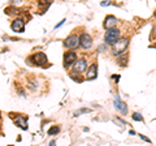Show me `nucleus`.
I'll return each instance as SVG.
<instances>
[{
  "mask_svg": "<svg viewBox=\"0 0 156 146\" xmlns=\"http://www.w3.org/2000/svg\"><path fill=\"white\" fill-rule=\"evenodd\" d=\"M47 61H48L47 56H46V53H43V52L33 53V55L27 59V63L30 65H43V64H46Z\"/></svg>",
  "mask_w": 156,
  "mask_h": 146,
  "instance_id": "1",
  "label": "nucleus"
},
{
  "mask_svg": "<svg viewBox=\"0 0 156 146\" xmlns=\"http://www.w3.org/2000/svg\"><path fill=\"white\" fill-rule=\"evenodd\" d=\"M120 37V30L119 29H109L105 34V43L107 45H115V43L119 41Z\"/></svg>",
  "mask_w": 156,
  "mask_h": 146,
  "instance_id": "2",
  "label": "nucleus"
},
{
  "mask_svg": "<svg viewBox=\"0 0 156 146\" xmlns=\"http://www.w3.org/2000/svg\"><path fill=\"white\" fill-rule=\"evenodd\" d=\"M115 52H116V55H121L126 48H128V46H129V39L128 38H121L120 41H117L116 43H115Z\"/></svg>",
  "mask_w": 156,
  "mask_h": 146,
  "instance_id": "3",
  "label": "nucleus"
},
{
  "mask_svg": "<svg viewBox=\"0 0 156 146\" xmlns=\"http://www.w3.org/2000/svg\"><path fill=\"white\" fill-rule=\"evenodd\" d=\"M77 61V53L73 51H68L64 53V67L69 68L72 65H74V63Z\"/></svg>",
  "mask_w": 156,
  "mask_h": 146,
  "instance_id": "4",
  "label": "nucleus"
},
{
  "mask_svg": "<svg viewBox=\"0 0 156 146\" xmlns=\"http://www.w3.org/2000/svg\"><path fill=\"white\" fill-rule=\"evenodd\" d=\"M64 46L66 48H70V50H74L80 46V37L78 35H70L64 41Z\"/></svg>",
  "mask_w": 156,
  "mask_h": 146,
  "instance_id": "5",
  "label": "nucleus"
},
{
  "mask_svg": "<svg viewBox=\"0 0 156 146\" xmlns=\"http://www.w3.org/2000/svg\"><path fill=\"white\" fill-rule=\"evenodd\" d=\"M91 45H92V38L87 33H83L80 37V46L82 48H85V50H87V48L91 47Z\"/></svg>",
  "mask_w": 156,
  "mask_h": 146,
  "instance_id": "6",
  "label": "nucleus"
},
{
  "mask_svg": "<svg viewBox=\"0 0 156 146\" xmlns=\"http://www.w3.org/2000/svg\"><path fill=\"white\" fill-rule=\"evenodd\" d=\"M12 30L16 31V33H22L23 30H25V21L22 20V18H16L13 22H12Z\"/></svg>",
  "mask_w": 156,
  "mask_h": 146,
  "instance_id": "7",
  "label": "nucleus"
},
{
  "mask_svg": "<svg viewBox=\"0 0 156 146\" xmlns=\"http://www.w3.org/2000/svg\"><path fill=\"white\" fill-rule=\"evenodd\" d=\"M87 68V61L86 59H78L74 65H73V72L74 73H82Z\"/></svg>",
  "mask_w": 156,
  "mask_h": 146,
  "instance_id": "8",
  "label": "nucleus"
},
{
  "mask_svg": "<svg viewBox=\"0 0 156 146\" xmlns=\"http://www.w3.org/2000/svg\"><path fill=\"white\" fill-rule=\"evenodd\" d=\"M14 123L17 124V126H20V128L23 129V130L27 129V119L25 118V116L16 115V118H14Z\"/></svg>",
  "mask_w": 156,
  "mask_h": 146,
  "instance_id": "9",
  "label": "nucleus"
},
{
  "mask_svg": "<svg viewBox=\"0 0 156 146\" xmlns=\"http://www.w3.org/2000/svg\"><path fill=\"white\" fill-rule=\"evenodd\" d=\"M96 76H98V65L92 64L89 67V69L86 72V78L87 80H95Z\"/></svg>",
  "mask_w": 156,
  "mask_h": 146,
  "instance_id": "10",
  "label": "nucleus"
},
{
  "mask_svg": "<svg viewBox=\"0 0 156 146\" xmlns=\"http://www.w3.org/2000/svg\"><path fill=\"white\" fill-rule=\"evenodd\" d=\"M115 104H116V108L119 110L121 114H126V112H128V106H126L124 102H121V100H120V97H119V95L116 97Z\"/></svg>",
  "mask_w": 156,
  "mask_h": 146,
  "instance_id": "11",
  "label": "nucleus"
},
{
  "mask_svg": "<svg viewBox=\"0 0 156 146\" xmlns=\"http://www.w3.org/2000/svg\"><path fill=\"white\" fill-rule=\"evenodd\" d=\"M117 24V18L115 16H107L105 17V21H104V27L105 29H113L115 25Z\"/></svg>",
  "mask_w": 156,
  "mask_h": 146,
  "instance_id": "12",
  "label": "nucleus"
},
{
  "mask_svg": "<svg viewBox=\"0 0 156 146\" xmlns=\"http://www.w3.org/2000/svg\"><path fill=\"white\" fill-rule=\"evenodd\" d=\"M58 132H60V128H58V126L57 125H53L52 126V128H50V129H48V134H50V136H53V134H57Z\"/></svg>",
  "mask_w": 156,
  "mask_h": 146,
  "instance_id": "13",
  "label": "nucleus"
},
{
  "mask_svg": "<svg viewBox=\"0 0 156 146\" xmlns=\"http://www.w3.org/2000/svg\"><path fill=\"white\" fill-rule=\"evenodd\" d=\"M87 112H91V110L90 108H81V110H78L74 112V116H80L81 114H87Z\"/></svg>",
  "mask_w": 156,
  "mask_h": 146,
  "instance_id": "14",
  "label": "nucleus"
},
{
  "mask_svg": "<svg viewBox=\"0 0 156 146\" xmlns=\"http://www.w3.org/2000/svg\"><path fill=\"white\" fill-rule=\"evenodd\" d=\"M133 119L136 120V121H143V118L140 114H133Z\"/></svg>",
  "mask_w": 156,
  "mask_h": 146,
  "instance_id": "15",
  "label": "nucleus"
},
{
  "mask_svg": "<svg viewBox=\"0 0 156 146\" xmlns=\"http://www.w3.org/2000/svg\"><path fill=\"white\" fill-rule=\"evenodd\" d=\"M139 137H140V138H142L143 141H146V142H151V140H148V138H147V137H146V136H143V134H140V136H139Z\"/></svg>",
  "mask_w": 156,
  "mask_h": 146,
  "instance_id": "16",
  "label": "nucleus"
},
{
  "mask_svg": "<svg viewBox=\"0 0 156 146\" xmlns=\"http://www.w3.org/2000/svg\"><path fill=\"white\" fill-rule=\"evenodd\" d=\"M115 121H116V123H120V124L125 125V121H124V120H121V119H115Z\"/></svg>",
  "mask_w": 156,
  "mask_h": 146,
  "instance_id": "17",
  "label": "nucleus"
},
{
  "mask_svg": "<svg viewBox=\"0 0 156 146\" xmlns=\"http://www.w3.org/2000/svg\"><path fill=\"white\" fill-rule=\"evenodd\" d=\"M64 22H65V20H62V21H61L60 24H57V25L55 26V29H57V27H60V26H61V25H62V24H64Z\"/></svg>",
  "mask_w": 156,
  "mask_h": 146,
  "instance_id": "18",
  "label": "nucleus"
},
{
  "mask_svg": "<svg viewBox=\"0 0 156 146\" xmlns=\"http://www.w3.org/2000/svg\"><path fill=\"white\" fill-rule=\"evenodd\" d=\"M109 2H103V3H101V5H103V7H107V5H109Z\"/></svg>",
  "mask_w": 156,
  "mask_h": 146,
  "instance_id": "19",
  "label": "nucleus"
},
{
  "mask_svg": "<svg viewBox=\"0 0 156 146\" xmlns=\"http://www.w3.org/2000/svg\"><path fill=\"white\" fill-rule=\"evenodd\" d=\"M50 146H56V142H55V141H51V142H50Z\"/></svg>",
  "mask_w": 156,
  "mask_h": 146,
  "instance_id": "20",
  "label": "nucleus"
},
{
  "mask_svg": "<svg viewBox=\"0 0 156 146\" xmlns=\"http://www.w3.org/2000/svg\"><path fill=\"white\" fill-rule=\"evenodd\" d=\"M0 119H2V116H0Z\"/></svg>",
  "mask_w": 156,
  "mask_h": 146,
  "instance_id": "21",
  "label": "nucleus"
},
{
  "mask_svg": "<svg viewBox=\"0 0 156 146\" xmlns=\"http://www.w3.org/2000/svg\"><path fill=\"white\" fill-rule=\"evenodd\" d=\"M9 146H12V145H9Z\"/></svg>",
  "mask_w": 156,
  "mask_h": 146,
  "instance_id": "22",
  "label": "nucleus"
}]
</instances>
